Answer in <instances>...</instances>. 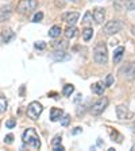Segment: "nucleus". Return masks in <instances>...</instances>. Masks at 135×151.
<instances>
[{
    "instance_id": "17",
    "label": "nucleus",
    "mask_w": 135,
    "mask_h": 151,
    "mask_svg": "<svg viewBox=\"0 0 135 151\" xmlns=\"http://www.w3.org/2000/svg\"><path fill=\"white\" fill-rule=\"evenodd\" d=\"M14 37H15V32H14L12 30H9V28L3 30V32H1V39H3V42H6V43H8L11 39H14Z\"/></svg>"
},
{
    "instance_id": "13",
    "label": "nucleus",
    "mask_w": 135,
    "mask_h": 151,
    "mask_svg": "<svg viewBox=\"0 0 135 151\" xmlns=\"http://www.w3.org/2000/svg\"><path fill=\"white\" fill-rule=\"evenodd\" d=\"M91 88H92V92H95L96 94L101 96V94L104 93V91H105V84L101 82V81H99V82H95Z\"/></svg>"
},
{
    "instance_id": "11",
    "label": "nucleus",
    "mask_w": 135,
    "mask_h": 151,
    "mask_svg": "<svg viewBox=\"0 0 135 151\" xmlns=\"http://www.w3.org/2000/svg\"><path fill=\"white\" fill-rule=\"evenodd\" d=\"M93 19L97 24H101L105 19V9L101 8V7H96L93 9Z\"/></svg>"
},
{
    "instance_id": "24",
    "label": "nucleus",
    "mask_w": 135,
    "mask_h": 151,
    "mask_svg": "<svg viewBox=\"0 0 135 151\" xmlns=\"http://www.w3.org/2000/svg\"><path fill=\"white\" fill-rule=\"evenodd\" d=\"M73 92H74V86H73L72 84H66L65 86H64V89H62L64 96H68V97H69Z\"/></svg>"
},
{
    "instance_id": "14",
    "label": "nucleus",
    "mask_w": 135,
    "mask_h": 151,
    "mask_svg": "<svg viewBox=\"0 0 135 151\" xmlns=\"http://www.w3.org/2000/svg\"><path fill=\"white\" fill-rule=\"evenodd\" d=\"M123 54H124V47L123 46L116 47L115 51H113V63H119L123 58Z\"/></svg>"
},
{
    "instance_id": "30",
    "label": "nucleus",
    "mask_w": 135,
    "mask_h": 151,
    "mask_svg": "<svg viewBox=\"0 0 135 151\" xmlns=\"http://www.w3.org/2000/svg\"><path fill=\"white\" fill-rule=\"evenodd\" d=\"M12 142H14V135L12 134H8V135L4 138V143H6V145H11Z\"/></svg>"
},
{
    "instance_id": "8",
    "label": "nucleus",
    "mask_w": 135,
    "mask_h": 151,
    "mask_svg": "<svg viewBox=\"0 0 135 151\" xmlns=\"http://www.w3.org/2000/svg\"><path fill=\"white\" fill-rule=\"evenodd\" d=\"M116 115L120 120H130L134 117V113L126 107V105H118L116 107Z\"/></svg>"
},
{
    "instance_id": "2",
    "label": "nucleus",
    "mask_w": 135,
    "mask_h": 151,
    "mask_svg": "<svg viewBox=\"0 0 135 151\" xmlns=\"http://www.w3.org/2000/svg\"><path fill=\"white\" fill-rule=\"evenodd\" d=\"M93 60L99 65H107L108 62V53L107 46L104 43H97L93 50Z\"/></svg>"
},
{
    "instance_id": "7",
    "label": "nucleus",
    "mask_w": 135,
    "mask_h": 151,
    "mask_svg": "<svg viewBox=\"0 0 135 151\" xmlns=\"http://www.w3.org/2000/svg\"><path fill=\"white\" fill-rule=\"evenodd\" d=\"M119 74L124 76L127 78H132L135 74V63L134 62H126L119 69Z\"/></svg>"
},
{
    "instance_id": "1",
    "label": "nucleus",
    "mask_w": 135,
    "mask_h": 151,
    "mask_svg": "<svg viewBox=\"0 0 135 151\" xmlns=\"http://www.w3.org/2000/svg\"><path fill=\"white\" fill-rule=\"evenodd\" d=\"M22 139H23V142H25L26 145H28L30 147L35 148V150H38V148L41 147V140H39V136H38L37 131H35L34 128H27V129H26V131L23 132Z\"/></svg>"
},
{
    "instance_id": "35",
    "label": "nucleus",
    "mask_w": 135,
    "mask_h": 151,
    "mask_svg": "<svg viewBox=\"0 0 135 151\" xmlns=\"http://www.w3.org/2000/svg\"><path fill=\"white\" fill-rule=\"evenodd\" d=\"M69 1H74V3H77V1H79V0H69Z\"/></svg>"
},
{
    "instance_id": "32",
    "label": "nucleus",
    "mask_w": 135,
    "mask_h": 151,
    "mask_svg": "<svg viewBox=\"0 0 135 151\" xmlns=\"http://www.w3.org/2000/svg\"><path fill=\"white\" fill-rule=\"evenodd\" d=\"M15 126H16V122L14 119L7 120V122H6V127H7V128H14Z\"/></svg>"
},
{
    "instance_id": "22",
    "label": "nucleus",
    "mask_w": 135,
    "mask_h": 151,
    "mask_svg": "<svg viewBox=\"0 0 135 151\" xmlns=\"http://www.w3.org/2000/svg\"><path fill=\"white\" fill-rule=\"evenodd\" d=\"M7 108H8V101L4 97V94L0 93V113H4L7 111Z\"/></svg>"
},
{
    "instance_id": "5",
    "label": "nucleus",
    "mask_w": 135,
    "mask_h": 151,
    "mask_svg": "<svg viewBox=\"0 0 135 151\" xmlns=\"http://www.w3.org/2000/svg\"><path fill=\"white\" fill-rule=\"evenodd\" d=\"M108 107V99L107 97H101L99 99L96 103H93V105L91 107V113L93 116H99L104 112V109Z\"/></svg>"
},
{
    "instance_id": "15",
    "label": "nucleus",
    "mask_w": 135,
    "mask_h": 151,
    "mask_svg": "<svg viewBox=\"0 0 135 151\" xmlns=\"http://www.w3.org/2000/svg\"><path fill=\"white\" fill-rule=\"evenodd\" d=\"M11 18V9H9V7H1L0 8V22H6V20H8V19Z\"/></svg>"
},
{
    "instance_id": "25",
    "label": "nucleus",
    "mask_w": 135,
    "mask_h": 151,
    "mask_svg": "<svg viewBox=\"0 0 135 151\" xmlns=\"http://www.w3.org/2000/svg\"><path fill=\"white\" fill-rule=\"evenodd\" d=\"M60 120H61V124H62L64 127H66L70 123V116L69 115H62V117H61Z\"/></svg>"
},
{
    "instance_id": "33",
    "label": "nucleus",
    "mask_w": 135,
    "mask_h": 151,
    "mask_svg": "<svg viewBox=\"0 0 135 151\" xmlns=\"http://www.w3.org/2000/svg\"><path fill=\"white\" fill-rule=\"evenodd\" d=\"M81 131H82V129L80 128V127H76V128L72 131V134H73V135H77V134H80V132H81Z\"/></svg>"
},
{
    "instance_id": "21",
    "label": "nucleus",
    "mask_w": 135,
    "mask_h": 151,
    "mask_svg": "<svg viewBox=\"0 0 135 151\" xmlns=\"http://www.w3.org/2000/svg\"><path fill=\"white\" fill-rule=\"evenodd\" d=\"M92 37H93V28L87 27V28H84V30H82V38H84L85 42L91 41Z\"/></svg>"
},
{
    "instance_id": "12",
    "label": "nucleus",
    "mask_w": 135,
    "mask_h": 151,
    "mask_svg": "<svg viewBox=\"0 0 135 151\" xmlns=\"http://www.w3.org/2000/svg\"><path fill=\"white\" fill-rule=\"evenodd\" d=\"M64 111L61 108H51L50 111V120L51 122H58V120L62 117Z\"/></svg>"
},
{
    "instance_id": "10",
    "label": "nucleus",
    "mask_w": 135,
    "mask_h": 151,
    "mask_svg": "<svg viewBox=\"0 0 135 151\" xmlns=\"http://www.w3.org/2000/svg\"><path fill=\"white\" fill-rule=\"evenodd\" d=\"M80 18V14L79 12H66L62 15V19L64 22L68 23L69 26H74V23L79 20Z\"/></svg>"
},
{
    "instance_id": "26",
    "label": "nucleus",
    "mask_w": 135,
    "mask_h": 151,
    "mask_svg": "<svg viewBox=\"0 0 135 151\" xmlns=\"http://www.w3.org/2000/svg\"><path fill=\"white\" fill-rule=\"evenodd\" d=\"M92 22V12H87L84 15V19H82V23L84 24H88V23Z\"/></svg>"
},
{
    "instance_id": "9",
    "label": "nucleus",
    "mask_w": 135,
    "mask_h": 151,
    "mask_svg": "<svg viewBox=\"0 0 135 151\" xmlns=\"http://www.w3.org/2000/svg\"><path fill=\"white\" fill-rule=\"evenodd\" d=\"M51 60L56 62H64V61H69L70 60V54L65 53L64 50H57L51 54Z\"/></svg>"
},
{
    "instance_id": "16",
    "label": "nucleus",
    "mask_w": 135,
    "mask_h": 151,
    "mask_svg": "<svg viewBox=\"0 0 135 151\" xmlns=\"http://www.w3.org/2000/svg\"><path fill=\"white\" fill-rule=\"evenodd\" d=\"M61 142H62V138H61V135H57L56 138L53 139V142H51L53 150H56V151H64V150H65V148H64V146L61 145Z\"/></svg>"
},
{
    "instance_id": "4",
    "label": "nucleus",
    "mask_w": 135,
    "mask_h": 151,
    "mask_svg": "<svg viewBox=\"0 0 135 151\" xmlns=\"http://www.w3.org/2000/svg\"><path fill=\"white\" fill-rule=\"evenodd\" d=\"M42 111H43V107L38 101H32V103L28 104L27 107V116L32 120H37L38 117L41 116Z\"/></svg>"
},
{
    "instance_id": "27",
    "label": "nucleus",
    "mask_w": 135,
    "mask_h": 151,
    "mask_svg": "<svg viewBox=\"0 0 135 151\" xmlns=\"http://www.w3.org/2000/svg\"><path fill=\"white\" fill-rule=\"evenodd\" d=\"M126 8L129 9V11L135 9V0H127L126 1Z\"/></svg>"
},
{
    "instance_id": "34",
    "label": "nucleus",
    "mask_w": 135,
    "mask_h": 151,
    "mask_svg": "<svg viewBox=\"0 0 135 151\" xmlns=\"http://www.w3.org/2000/svg\"><path fill=\"white\" fill-rule=\"evenodd\" d=\"M131 31H132V34L135 35V26H132V27H131Z\"/></svg>"
},
{
    "instance_id": "28",
    "label": "nucleus",
    "mask_w": 135,
    "mask_h": 151,
    "mask_svg": "<svg viewBox=\"0 0 135 151\" xmlns=\"http://www.w3.org/2000/svg\"><path fill=\"white\" fill-rule=\"evenodd\" d=\"M35 49H38V50H43V49H46V43L45 42H42V41H39V42H35Z\"/></svg>"
},
{
    "instance_id": "29",
    "label": "nucleus",
    "mask_w": 135,
    "mask_h": 151,
    "mask_svg": "<svg viewBox=\"0 0 135 151\" xmlns=\"http://www.w3.org/2000/svg\"><path fill=\"white\" fill-rule=\"evenodd\" d=\"M42 19H43V14H42V12H38V14H35L34 19H32V22H34V23H38V22H41Z\"/></svg>"
},
{
    "instance_id": "3",
    "label": "nucleus",
    "mask_w": 135,
    "mask_h": 151,
    "mask_svg": "<svg viewBox=\"0 0 135 151\" xmlns=\"http://www.w3.org/2000/svg\"><path fill=\"white\" fill-rule=\"evenodd\" d=\"M38 7L37 0H20L18 4V11L23 15H28L31 14L35 8Z\"/></svg>"
},
{
    "instance_id": "23",
    "label": "nucleus",
    "mask_w": 135,
    "mask_h": 151,
    "mask_svg": "<svg viewBox=\"0 0 135 151\" xmlns=\"http://www.w3.org/2000/svg\"><path fill=\"white\" fill-rule=\"evenodd\" d=\"M76 31H77V28H76L74 26H69V27L65 30V37L68 38V39H70V38H73L76 35Z\"/></svg>"
},
{
    "instance_id": "31",
    "label": "nucleus",
    "mask_w": 135,
    "mask_h": 151,
    "mask_svg": "<svg viewBox=\"0 0 135 151\" xmlns=\"http://www.w3.org/2000/svg\"><path fill=\"white\" fill-rule=\"evenodd\" d=\"M113 84V76L112 74H108L107 76V80H105V86H111Z\"/></svg>"
},
{
    "instance_id": "6",
    "label": "nucleus",
    "mask_w": 135,
    "mask_h": 151,
    "mask_svg": "<svg viewBox=\"0 0 135 151\" xmlns=\"http://www.w3.org/2000/svg\"><path fill=\"white\" fill-rule=\"evenodd\" d=\"M122 30V22L118 20V19H113V20H110V22L105 23L104 26V34L105 35H113L119 32Z\"/></svg>"
},
{
    "instance_id": "20",
    "label": "nucleus",
    "mask_w": 135,
    "mask_h": 151,
    "mask_svg": "<svg viewBox=\"0 0 135 151\" xmlns=\"http://www.w3.org/2000/svg\"><path fill=\"white\" fill-rule=\"evenodd\" d=\"M51 46H53L56 50H65V49H68L69 43H68L66 41H56V42H53Z\"/></svg>"
},
{
    "instance_id": "36",
    "label": "nucleus",
    "mask_w": 135,
    "mask_h": 151,
    "mask_svg": "<svg viewBox=\"0 0 135 151\" xmlns=\"http://www.w3.org/2000/svg\"><path fill=\"white\" fill-rule=\"evenodd\" d=\"M134 129H135V123H134Z\"/></svg>"
},
{
    "instance_id": "37",
    "label": "nucleus",
    "mask_w": 135,
    "mask_h": 151,
    "mask_svg": "<svg viewBox=\"0 0 135 151\" xmlns=\"http://www.w3.org/2000/svg\"><path fill=\"white\" fill-rule=\"evenodd\" d=\"M92 1H96V0H92Z\"/></svg>"
},
{
    "instance_id": "19",
    "label": "nucleus",
    "mask_w": 135,
    "mask_h": 151,
    "mask_svg": "<svg viewBox=\"0 0 135 151\" xmlns=\"http://www.w3.org/2000/svg\"><path fill=\"white\" fill-rule=\"evenodd\" d=\"M62 32V28L60 26H53V27L49 30V37L50 38H58Z\"/></svg>"
},
{
    "instance_id": "18",
    "label": "nucleus",
    "mask_w": 135,
    "mask_h": 151,
    "mask_svg": "<svg viewBox=\"0 0 135 151\" xmlns=\"http://www.w3.org/2000/svg\"><path fill=\"white\" fill-rule=\"evenodd\" d=\"M107 131H108V134L111 135V138H112V140H115L116 143H122V135H120L119 132L116 131V129H112L111 127H107Z\"/></svg>"
}]
</instances>
